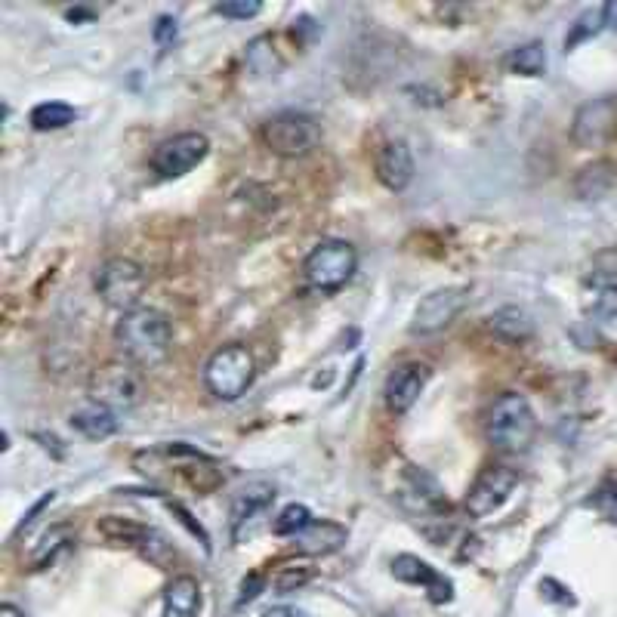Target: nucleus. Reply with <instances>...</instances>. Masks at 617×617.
I'll use <instances>...</instances> for the list:
<instances>
[{
    "label": "nucleus",
    "mask_w": 617,
    "mask_h": 617,
    "mask_svg": "<svg viewBox=\"0 0 617 617\" xmlns=\"http://www.w3.org/2000/svg\"><path fill=\"white\" fill-rule=\"evenodd\" d=\"M377 179L389 192H405L414 183V155L405 139H389L377 149L374 158Z\"/></svg>",
    "instance_id": "2eb2a0df"
},
{
    "label": "nucleus",
    "mask_w": 617,
    "mask_h": 617,
    "mask_svg": "<svg viewBox=\"0 0 617 617\" xmlns=\"http://www.w3.org/2000/svg\"><path fill=\"white\" fill-rule=\"evenodd\" d=\"M488 442L503 454H522L534 445L537 417L531 402L522 392H503L488 411L485 420Z\"/></svg>",
    "instance_id": "f03ea898"
},
{
    "label": "nucleus",
    "mask_w": 617,
    "mask_h": 617,
    "mask_svg": "<svg viewBox=\"0 0 617 617\" xmlns=\"http://www.w3.org/2000/svg\"><path fill=\"white\" fill-rule=\"evenodd\" d=\"M62 543H65V528H53V531L44 537V547L38 550V556H34V565H47V562L59 553Z\"/></svg>",
    "instance_id": "c85d7f7f"
},
{
    "label": "nucleus",
    "mask_w": 617,
    "mask_h": 617,
    "mask_svg": "<svg viewBox=\"0 0 617 617\" xmlns=\"http://www.w3.org/2000/svg\"><path fill=\"white\" fill-rule=\"evenodd\" d=\"M617 130V99L602 96L587 105L577 108L574 124H571V139L580 149H599Z\"/></svg>",
    "instance_id": "f8f14e48"
},
{
    "label": "nucleus",
    "mask_w": 617,
    "mask_h": 617,
    "mask_svg": "<svg viewBox=\"0 0 617 617\" xmlns=\"http://www.w3.org/2000/svg\"><path fill=\"white\" fill-rule=\"evenodd\" d=\"M96 531L108 540V543H115V547H145L152 537V528H145V525H136L130 519H118V516H105L96 522Z\"/></svg>",
    "instance_id": "aec40b11"
},
{
    "label": "nucleus",
    "mask_w": 617,
    "mask_h": 617,
    "mask_svg": "<svg viewBox=\"0 0 617 617\" xmlns=\"http://www.w3.org/2000/svg\"><path fill=\"white\" fill-rule=\"evenodd\" d=\"M392 574H395V580H402V584H411V587H426V593H429V599L435 602V605H445V602H451V596H454V584L451 580L445 577V574H439L435 571L429 562H423V559H417V556H395L392 559Z\"/></svg>",
    "instance_id": "4468645a"
},
{
    "label": "nucleus",
    "mask_w": 617,
    "mask_h": 617,
    "mask_svg": "<svg viewBox=\"0 0 617 617\" xmlns=\"http://www.w3.org/2000/svg\"><path fill=\"white\" fill-rule=\"evenodd\" d=\"M71 426H75L84 439L90 442H102V439H112L118 432V417L108 405H99V402H90L84 408H78L71 414Z\"/></svg>",
    "instance_id": "a211bd4d"
},
{
    "label": "nucleus",
    "mask_w": 617,
    "mask_h": 617,
    "mask_svg": "<svg viewBox=\"0 0 617 617\" xmlns=\"http://www.w3.org/2000/svg\"><path fill=\"white\" fill-rule=\"evenodd\" d=\"M272 500H275V488L269 482H253V485L241 488L232 500V531H235V537H241V528L247 522H253V516L257 513H263Z\"/></svg>",
    "instance_id": "f3484780"
},
{
    "label": "nucleus",
    "mask_w": 617,
    "mask_h": 617,
    "mask_svg": "<svg viewBox=\"0 0 617 617\" xmlns=\"http://www.w3.org/2000/svg\"><path fill=\"white\" fill-rule=\"evenodd\" d=\"M263 617H309V614L300 611V608H294V605H275V608H269Z\"/></svg>",
    "instance_id": "2f4dec72"
},
{
    "label": "nucleus",
    "mask_w": 617,
    "mask_h": 617,
    "mask_svg": "<svg viewBox=\"0 0 617 617\" xmlns=\"http://www.w3.org/2000/svg\"><path fill=\"white\" fill-rule=\"evenodd\" d=\"M312 525V513H309V506L303 503H290L284 506V510L278 513V519L272 522V531L278 537H297L300 531H306Z\"/></svg>",
    "instance_id": "a878e982"
},
{
    "label": "nucleus",
    "mask_w": 617,
    "mask_h": 617,
    "mask_svg": "<svg viewBox=\"0 0 617 617\" xmlns=\"http://www.w3.org/2000/svg\"><path fill=\"white\" fill-rule=\"evenodd\" d=\"M584 312L593 318H602V321L617 318V284H611V281L593 284L584 297Z\"/></svg>",
    "instance_id": "393cba45"
},
{
    "label": "nucleus",
    "mask_w": 617,
    "mask_h": 617,
    "mask_svg": "<svg viewBox=\"0 0 617 617\" xmlns=\"http://www.w3.org/2000/svg\"><path fill=\"white\" fill-rule=\"evenodd\" d=\"M602 13H605V28H617V4H605Z\"/></svg>",
    "instance_id": "473e14b6"
},
{
    "label": "nucleus",
    "mask_w": 617,
    "mask_h": 617,
    "mask_svg": "<svg viewBox=\"0 0 617 617\" xmlns=\"http://www.w3.org/2000/svg\"><path fill=\"white\" fill-rule=\"evenodd\" d=\"M253 377H257V361H253L247 346L238 343L216 349L204 365V383L220 402H238L253 386Z\"/></svg>",
    "instance_id": "39448f33"
},
{
    "label": "nucleus",
    "mask_w": 617,
    "mask_h": 617,
    "mask_svg": "<svg viewBox=\"0 0 617 617\" xmlns=\"http://www.w3.org/2000/svg\"><path fill=\"white\" fill-rule=\"evenodd\" d=\"M602 28H605V13H602V7H596V10H584V13H580V16L574 19V25H571V31H568L565 50H574L577 44L590 41L593 34H599Z\"/></svg>",
    "instance_id": "bb28decb"
},
{
    "label": "nucleus",
    "mask_w": 617,
    "mask_h": 617,
    "mask_svg": "<svg viewBox=\"0 0 617 617\" xmlns=\"http://www.w3.org/2000/svg\"><path fill=\"white\" fill-rule=\"evenodd\" d=\"M90 395L93 402L108 408H133L142 398V380L136 374V365H121V361L102 365L90 377Z\"/></svg>",
    "instance_id": "9d476101"
},
{
    "label": "nucleus",
    "mask_w": 617,
    "mask_h": 617,
    "mask_svg": "<svg viewBox=\"0 0 617 617\" xmlns=\"http://www.w3.org/2000/svg\"><path fill=\"white\" fill-rule=\"evenodd\" d=\"M429 383V368L420 365V361H408V365H398L389 377H386V386H383V395H386V408L392 414H408L417 398L423 395Z\"/></svg>",
    "instance_id": "ddd939ff"
},
{
    "label": "nucleus",
    "mask_w": 617,
    "mask_h": 617,
    "mask_svg": "<svg viewBox=\"0 0 617 617\" xmlns=\"http://www.w3.org/2000/svg\"><path fill=\"white\" fill-rule=\"evenodd\" d=\"M488 324H491V331L506 343H522L534 334V324H531L528 312H522L519 306H506V309L494 312L488 318Z\"/></svg>",
    "instance_id": "412c9836"
},
{
    "label": "nucleus",
    "mask_w": 617,
    "mask_h": 617,
    "mask_svg": "<svg viewBox=\"0 0 617 617\" xmlns=\"http://www.w3.org/2000/svg\"><path fill=\"white\" fill-rule=\"evenodd\" d=\"M155 41H158L161 47H167V44L176 41V19H170V16H161V19H158V25H155Z\"/></svg>",
    "instance_id": "c756f323"
},
{
    "label": "nucleus",
    "mask_w": 617,
    "mask_h": 617,
    "mask_svg": "<svg viewBox=\"0 0 617 617\" xmlns=\"http://www.w3.org/2000/svg\"><path fill=\"white\" fill-rule=\"evenodd\" d=\"M213 10L226 19H253L263 7L257 4V0H223V4H216Z\"/></svg>",
    "instance_id": "cd10ccee"
},
{
    "label": "nucleus",
    "mask_w": 617,
    "mask_h": 617,
    "mask_svg": "<svg viewBox=\"0 0 617 617\" xmlns=\"http://www.w3.org/2000/svg\"><path fill=\"white\" fill-rule=\"evenodd\" d=\"M207 152H210V142L204 133H176L155 149L152 170L161 179H179L189 170H195L207 158Z\"/></svg>",
    "instance_id": "1a4fd4ad"
},
{
    "label": "nucleus",
    "mask_w": 617,
    "mask_h": 617,
    "mask_svg": "<svg viewBox=\"0 0 617 617\" xmlns=\"http://www.w3.org/2000/svg\"><path fill=\"white\" fill-rule=\"evenodd\" d=\"M145 287H149V275H145V269L136 260H127V257L105 260L96 272V290H99L102 303L118 309L121 315L139 309Z\"/></svg>",
    "instance_id": "423d86ee"
},
{
    "label": "nucleus",
    "mask_w": 617,
    "mask_h": 617,
    "mask_svg": "<svg viewBox=\"0 0 617 617\" xmlns=\"http://www.w3.org/2000/svg\"><path fill=\"white\" fill-rule=\"evenodd\" d=\"M346 528L340 522H328V519H312V525L306 531H300L297 540V550L306 556H328L337 553L343 543H346Z\"/></svg>",
    "instance_id": "dca6fc26"
},
{
    "label": "nucleus",
    "mask_w": 617,
    "mask_h": 617,
    "mask_svg": "<svg viewBox=\"0 0 617 617\" xmlns=\"http://www.w3.org/2000/svg\"><path fill=\"white\" fill-rule=\"evenodd\" d=\"M0 617H25L16 605H10V602H4V605H0Z\"/></svg>",
    "instance_id": "72a5a7b5"
},
{
    "label": "nucleus",
    "mask_w": 617,
    "mask_h": 617,
    "mask_svg": "<svg viewBox=\"0 0 617 617\" xmlns=\"http://www.w3.org/2000/svg\"><path fill=\"white\" fill-rule=\"evenodd\" d=\"M115 340L124 352V358L136 368H155L161 361H167L173 349V328L170 318L158 309L139 306L127 315H121Z\"/></svg>",
    "instance_id": "f257e3e1"
},
{
    "label": "nucleus",
    "mask_w": 617,
    "mask_h": 617,
    "mask_svg": "<svg viewBox=\"0 0 617 617\" xmlns=\"http://www.w3.org/2000/svg\"><path fill=\"white\" fill-rule=\"evenodd\" d=\"M201 611V587L198 580L183 574L164 590V611L161 617H198Z\"/></svg>",
    "instance_id": "6ab92c4d"
},
{
    "label": "nucleus",
    "mask_w": 617,
    "mask_h": 617,
    "mask_svg": "<svg viewBox=\"0 0 617 617\" xmlns=\"http://www.w3.org/2000/svg\"><path fill=\"white\" fill-rule=\"evenodd\" d=\"M506 65L516 75H525V78H540L543 71H547V47L540 41H531V44H522L516 50H510L506 56Z\"/></svg>",
    "instance_id": "5701e85b"
},
{
    "label": "nucleus",
    "mask_w": 617,
    "mask_h": 617,
    "mask_svg": "<svg viewBox=\"0 0 617 617\" xmlns=\"http://www.w3.org/2000/svg\"><path fill=\"white\" fill-rule=\"evenodd\" d=\"M263 142L278 158H303L318 149L321 127L306 112H281L263 124Z\"/></svg>",
    "instance_id": "0eeeda50"
},
{
    "label": "nucleus",
    "mask_w": 617,
    "mask_h": 617,
    "mask_svg": "<svg viewBox=\"0 0 617 617\" xmlns=\"http://www.w3.org/2000/svg\"><path fill=\"white\" fill-rule=\"evenodd\" d=\"M469 290L466 287H439L426 294L420 300V306L414 309L411 318V334L414 337H432L442 334L448 324H454V318L466 309Z\"/></svg>",
    "instance_id": "6e6552de"
},
{
    "label": "nucleus",
    "mask_w": 617,
    "mask_h": 617,
    "mask_svg": "<svg viewBox=\"0 0 617 617\" xmlns=\"http://www.w3.org/2000/svg\"><path fill=\"white\" fill-rule=\"evenodd\" d=\"M614 183V167L608 161H596L590 167H584L574 179V189L580 198H599L602 192H608Z\"/></svg>",
    "instance_id": "b1692460"
},
{
    "label": "nucleus",
    "mask_w": 617,
    "mask_h": 617,
    "mask_svg": "<svg viewBox=\"0 0 617 617\" xmlns=\"http://www.w3.org/2000/svg\"><path fill=\"white\" fill-rule=\"evenodd\" d=\"M31 127L38 133H47V130H62L68 124L78 121V108L68 105V102H41L31 108Z\"/></svg>",
    "instance_id": "4be33fe9"
},
{
    "label": "nucleus",
    "mask_w": 617,
    "mask_h": 617,
    "mask_svg": "<svg viewBox=\"0 0 617 617\" xmlns=\"http://www.w3.org/2000/svg\"><path fill=\"white\" fill-rule=\"evenodd\" d=\"M355 269H358L355 247L349 241L331 238L309 250V257L303 263V281L315 294H337L340 287L352 281Z\"/></svg>",
    "instance_id": "20e7f679"
},
{
    "label": "nucleus",
    "mask_w": 617,
    "mask_h": 617,
    "mask_svg": "<svg viewBox=\"0 0 617 617\" xmlns=\"http://www.w3.org/2000/svg\"><path fill=\"white\" fill-rule=\"evenodd\" d=\"M519 485V473L510 466H488L482 469V476L473 482L466 494V510L473 519H488L491 513H497L500 506L513 497Z\"/></svg>",
    "instance_id": "9b49d317"
},
{
    "label": "nucleus",
    "mask_w": 617,
    "mask_h": 617,
    "mask_svg": "<svg viewBox=\"0 0 617 617\" xmlns=\"http://www.w3.org/2000/svg\"><path fill=\"white\" fill-rule=\"evenodd\" d=\"M260 587H263V577L260 574H250L244 584H241V596H238V605H247L260 596Z\"/></svg>",
    "instance_id": "7c9ffc66"
},
{
    "label": "nucleus",
    "mask_w": 617,
    "mask_h": 617,
    "mask_svg": "<svg viewBox=\"0 0 617 617\" xmlns=\"http://www.w3.org/2000/svg\"><path fill=\"white\" fill-rule=\"evenodd\" d=\"M133 463H136L139 473H145V476H158V469H179L183 479L195 491H201V494L220 488L226 482L220 463L210 460L207 454H201L198 448L183 445V442H179V445H164V448H155V451H142V454H136Z\"/></svg>",
    "instance_id": "7ed1b4c3"
}]
</instances>
